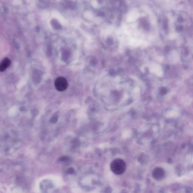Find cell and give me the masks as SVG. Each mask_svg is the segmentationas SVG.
I'll list each match as a JSON object with an SVG mask.
<instances>
[{
  "label": "cell",
  "mask_w": 193,
  "mask_h": 193,
  "mask_svg": "<svg viewBox=\"0 0 193 193\" xmlns=\"http://www.w3.org/2000/svg\"><path fill=\"white\" fill-rule=\"evenodd\" d=\"M11 64V61L7 57L5 58L1 61L0 65V71L3 72L5 71Z\"/></svg>",
  "instance_id": "obj_3"
},
{
  "label": "cell",
  "mask_w": 193,
  "mask_h": 193,
  "mask_svg": "<svg viewBox=\"0 0 193 193\" xmlns=\"http://www.w3.org/2000/svg\"><path fill=\"white\" fill-rule=\"evenodd\" d=\"M176 114L175 112L172 111L169 112L168 114H167V116L169 117L174 116Z\"/></svg>",
  "instance_id": "obj_4"
},
{
  "label": "cell",
  "mask_w": 193,
  "mask_h": 193,
  "mask_svg": "<svg viewBox=\"0 0 193 193\" xmlns=\"http://www.w3.org/2000/svg\"><path fill=\"white\" fill-rule=\"evenodd\" d=\"M110 168L112 172L115 174H121L126 170V163L121 159H115L111 163Z\"/></svg>",
  "instance_id": "obj_1"
},
{
  "label": "cell",
  "mask_w": 193,
  "mask_h": 193,
  "mask_svg": "<svg viewBox=\"0 0 193 193\" xmlns=\"http://www.w3.org/2000/svg\"><path fill=\"white\" fill-rule=\"evenodd\" d=\"M74 169L72 168V167H71V168L68 169L67 170V172L69 173H70V174H72V173H74Z\"/></svg>",
  "instance_id": "obj_5"
},
{
  "label": "cell",
  "mask_w": 193,
  "mask_h": 193,
  "mask_svg": "<svg viewBox=\"0 0 193 193\" xmlns=\"http://www.w3.org/2000/svg\"><path fill=\"white\" fill-rule=\"evenodd\" d=\"M68 85L67 80L62 77L56 78L54 82L55 88L59 91H64L67 88Z\"/></svg>",
  "instance_id": "obj_2"
}]
</instances>
